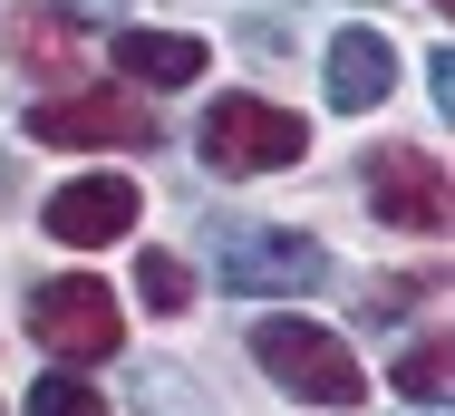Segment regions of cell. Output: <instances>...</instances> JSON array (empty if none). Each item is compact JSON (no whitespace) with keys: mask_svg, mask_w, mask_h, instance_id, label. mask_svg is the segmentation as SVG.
Returning a JSON list of instances; mask_svg holds the SVG:
<instances>
[{"mask_svg":"<svg viewBox=\"0 0 455 416\" xmlns=\"http://www.w3.org/2000/svg\"><path fill=\"white\" fill-rule=\"evenodd\" d=\"M213 281L233 300H300L330 281V243L310 233H281V223H213Z\"/></svg>","mask_w":455,"mask_h":416,"instance_id":"1","label":"cell"},{"mask_svg":"<svg viewBox=\"0 0 455 416\" xmlns=\"http://www.w3.org/2000/svg\"><path fill=\"white\" fill-rule=\"evenodd\" d=\"M252 358L272 368L291 397H310V407H359V397H368V378H359V358H349V339H330L320 320H291V310L252 320Z\"/></svg>","mask_w":455,"mask_h":416,"instance_id":"2","label":"cell"},{"mask_svg":"<svg viewBox=\"0 0 455 416\" xmlns=\"http://www.w3.org/2000/svg\"><path fill=\"white\" fill-rule=\"evenodd\" d=\"M300 156H310V126L272 97L233 87V97L204 107V165L213 174H272V165H300Z\"/></svg>","mask_w":455,"mask_h":416,"instance_id":"3","label":"cell"},{"mask_svg":"<svg viewBox=\"0 0 455 416\" xmlns=\"http://www.w3.org/2000/svg\"><path fill=\"white\" fill-rule=\"evenodd\" d=\"M20 126H29L39 146H116V156H136V146L165 136L156 107H136V87H59V97H39Z\"/></svg>","mask_w":455,"mask_h":416,"instance_id":"4","label":"cell"},{"mask_svg":"<svg viewBox=\"0 0 455 416\" xmlns=\"http://www.w3.org/2000/svg\"><path fill=\"white\" fill-rule=\"evenodd\" d=\"M29 339L49 348V358H116V291L97 281V271H68V281H39V300H29Z\"/></svg>","mask_w":455,"mask_h":416,"instance_id":"5","label":"cell"},{"mask_svg":"<svg viewBox=\"0 0 455 416\" xmlns=\"http://www.w3.org/2000/svg\"><path fill=\"white\" fill-rule=\"evenodd\" d=\"M359 174H368V213H378V223H397V233H446V165H436V156L378 146Z\"/></svg>","mask_w":455,"mask_h":416,"instance_id":"6","label":"cell"},{"mask_svg":"<svg viewBox=\"0 0 455 416\" xmlns=\"http://www.w3.org/2000/svg\"><path fill=\"white\" fill-rule=\"evenodd\" d=\"M136 184L126 174H78V184H59L49 194V243H68V252H97V243H126L136 233Z\"/></svg>","mask_w":455,"mask_h":416,"instance_id":"7","label":"cell"},{"mask_svg":"<svg viewBox=\"0 0 455 416\" xmlns=\"http://www.w3.org/2000/svg\"><path fill=\"white\" fill-rule=\"evenodd\" d=\"M320 78H330V116H359V107H378V97L397 87V49H387L378 29H330Z\"/></svg>","mask_w":455,"mask_h":416,"instance_id":"8","label":"cell"},{"mask_svg":"<svg viewBox=\"0 0 455 416\" xmlns=\"http://www.w3.org/2000/svg\"><path fill=\"white\" fill-rule=\"evenodd\" d=\"M116 68L136 87H194L204 78V39L194 29H116Z\"/></svg>","mask_w":455,"mask_h":416,"instance_id":"9","label":"cell"},{"mask_svg":"<svg viewBox=\"0 0 455 416\" xmlns=\"http://www.w3.org/2000/svg\"><path fill=\"white\" fill-rule=\"evenodd\" d=\"M10 59H20V68H29V78H78V59H88V49H78V29H68V20H59V10H20V20H10Z\"/></svg>","mask_w":455,"mask_h":416,"instance_id":"10","label":"cell"},{"mask_svg":"<svg viewBox=\"0 0 455 416\" xmlns=\"http://www.w3.org/2000/svg\"><path fill=\"white\" fill-rule=\"evenodd\" d=\"M126 388H136V407H146V416H213V397H204L184 368H165V358H136Z\"/></svg>","mask_w":455,"mask_h":416,"instance_id":"11","label":"cell"},{"mask_svg":"<svg viewBox=\"0 0 455 416\" xmlns=\"http://www.w3.org/2000/svg\"><path fill=\"white\" fill-rule=\"evenodd\" d=\"M397 397L446 407V339H407V348H397Z\"/></svg>","mask_w":455,"mask_h":416,"instance_id":"12","label":"cell"},{"mask_svg":"<svg viewBox=\"0 0 455 416\" xmlns=\"http://www.w3.org/2000/svg\"><path fill=\"white\" fill-rule=\"evenodd\" d=\"M136 291H146V310H165V320H175L184 300H194V271H184L175 252H146V261H136Z\"/></svg>","mask_w":455,"mask_h":416,"instance_id":"13","label":"cell"},{"mask_svg":"<svg viewBox=\"0 0 455 416\" xmlns=\"http://www.w3.org/2000/svg\"><path fill=\"white\" fill-rule=\"evenodd\" d=\"M29 416H97V388L68 378V368H49V378L29 388Z\"/></svg>","mask_w":455,"mask_h":416,"instance_id":"14","label":"cell"},{"mask_svg":"<svg viewBox=\"0 0 455 416\" xmlns=\"http://www.w3.org/2000/svg\"><path fill=\"white\" fill-rule=\"evenodd\" d=\"M49 10H59V20H116L126 0H49Z\"/></svg>","mask_w":455,"mask_h":416,"instance_id":"15","label":"cell"},{"mask_svg":"<svg viewBox=\"0 0 455 416\" xmlns=\"http://www.w3.org/2000/svg\"><path fill=\"white\" fill-rule=\"evenodd\" d=\"M427 416H436V407H427Z\"/></svg>","mask_w":455,"mask_h":416,"instance_id":"16","label":"cell"},{"mask_svg":"<svg viewBox=\"0 0 455 416\" xmlns=\"http://www.w3.org/2000/svg\"><path fill=\"white\" fill-rule=\"evenodd\" d=\"M0 416H10V407H0Z\"/></svg>","mask_w":455,"mask_h":416,"instance_id":"17","label":"cell"}]
</instances>
